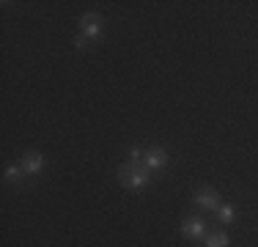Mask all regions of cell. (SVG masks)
Instances as JSON below:
<instances>
[{
  "instance_id": "7",
  "label": "cell",
  "mask_w": 258,
  "mask_h": 247,
  "mask_svg": "<svg viewBox=\"0 0 258 247\" xmlns=\"http://www.w3.org/2000/svg\"><path fill=\"white\" fill-rule=\"evenodd\" d=\"M228 233H223V231H217V233H212V236H206V247H228Z\"/></svg>"
},
{
  "instance_id": "3",
  "label": "cell",
  "mask_w": 258,
  "mask_h": 247,
  "mask_svg": "<svg viewBox=\"0 0 258 247\" xmlns=\"http://www.w3.org/2000/svg\"><path fill=\"white\" fill-rule=\"evenodd\" d=\"M143 165L149 170H162L165 165H168V151H165V148H159V146L146 148V151H143Z\"/></svg>"
},
{
  "instance_id": "2",
  "label": "cell",
  "mask_w": 258,
  "mask_h": 247,
  "mask_svg": "<svg viewBox=\"0 0 258 247\" xmlns=\"http://www.w3.org/2000/svg\"><path fill=\"white\" fill-rule=\"evenodd\" d=\"M102 28H104V22H102V17L96 14V11H88V14L80 17V36H83V39H88V41L99 39Z\"/></svg>"
},
{
  "instance_id": "1",
  "label": "cell",
  "mask_w": 258,
  "mask_h": 247,
  "mask_svg": "<svg viewBox=\"0 0 258 247\" xmlns=\"http://www.w3.org/2000/svg\"><path fill=\"white\" fill-rule=\"evenodd\" d=\"M118 178L126 190H146L151 184V170L143 162H129V165H121Z\"/></svg>"
},
{
  "instance_id": "8",
  "label": "cell",
  "mask_w": 258,
  "mask_h": 247,
  "mask_svg": "<svg viewBox=\"0 0 258 247\" xmlns=\"http://www.w3.org/2000/svg\"><path fill=\"white\" fill-rule=\"evenodd\" d=\"M217 214H220V220H223L225 225H228V222H233V217H236V212H233V206H225V203L217 209Z\"/></svg>"
},
{
  "instance_id": "11",
  "label": "cell",
  "mask_w": 258,
  "mask_h": 247,
  "mask_svg": "<svg viewBox=\"0 0 258 247\" xmlns=\"http://www.w3.org/2000/svg\"><path fill=\"white\" fill-rule=\"evenodd\" d=\"M75 47H77V49H85V47H88V39H83V36H77V39H75Z\"/></svg>"
},
{
  "instance_id": "10",
  "label": "cell",
  "mask_w": 258,
  "mask_h": 247,
  "mask_svg": "<svg viewBox=\"0 0 258 247\" xmlns=\"http://www.w3.org/2000/svg\"><path fill=\"white\" fill-rule=\"evenodd\" d=\"M129 157H132V162H140V159H143V151H140L138 146H132L129 148Z\"/></svg>"
},
{
  "instance_id": "6",
  "label": "cell",
  "mask_w": 258,
  "mask_h": 247,
  "mask_svg": "<svg viewBox=\"0 0 258 247\" xmlns=\"http://www.w3.org/2000/svg\"><path fill=\"white\" fill-rule=\"evenodd\" d=\"M195 203H198L201 209H212V212L223 206V203H220V195L214 193V190H201V193L195 195Z\"/></svg>"
},
{
  "instance_id": "5",
  "label": "cell",
  "mask_w": 258,
  "mask_h": 247,
  "mask_svg": "<svg viewBox=\"0 0 258 247\" xmlns=\"http://www.w3.org/2000/svg\"><path fill=\"white\" fill-rule=\"evenodd\" d=\"M20 168L25 173H30V176H36V173H41V168H44V157H41L39 151H28L25 157H22Z\"/></svg>"
},
{
  "instance_id": "4",
  "label": "cell",
  "mask_w": 258,
  "mask_h": 247,
  "mask_svg": "<svg viewBox=\"0 0 258 247\" xmlns=\"http://www.w3.org/2000/svg\"><path fill=\"white\" fill-rule=\"evenodd\" d=\"M181 233L187 239H198V236H204L206 233V225H204V220L201 217H187L181 222Z\"/></svg>"
},
{
  "instance_id": "9",
  "label": "cell",
  "mask_w": 258,
  "mask_h": 247,
  "mask_svg": "<svg viewBox=\"0 0 258 247\" xmlns=\"http://www.w3.org/2000/svg\"><path fill=\"white\" fill-rule=\"evenodd\" d=\"M22 168H17V165H9V168H6V178H9V181H20L22 178Z\"/></svg>"
}]
</instances>
